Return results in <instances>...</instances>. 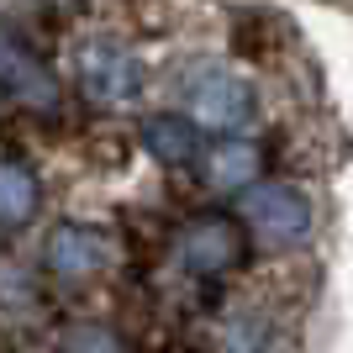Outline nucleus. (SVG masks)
Masks as SVG:
<instances>
[{
    "label": "nucleus",
    "instance_id": "0eeeda50",
    "mask_svg": "<svg viewBox=\"0 0 353 353\" xmlns=\"http://www.w3.org/2000/svg\"><path fill=\"white\" fill-rule=\"evenodd\" d=\"M206 179H211V190H248L253 179H259V148H253V143H237V137L227 132V143L211 148Z\"/></svg>",
    "mask_w": 353,
    "mask_h": 353
},
{
    "label": "nucleus",
    "instance_id": "20e7f679",
    "mask_svg": "<svg viewBox=\"0 0 353 353\" xmlns=\"http://www.w3.org/2000/svg\"><path fill=\"white\" fill-rule=\"evenodd\" d=\"M79 90H85V101H95V105H121L143 90V63H137L132 53L111 48V43H95V48H85V59H79Z\"/></svg>",
    "mask_w": 353,
    "mask_h": 353
},
{
    "label": "nucleus",
    "instance_id": "423d86ee",
    "mask_svg": "<svg viewBox=\"0 0 353 353\" xmlns=\"http://www.w3.org/2000/svg\"><path fill=\"white\" fill-rule=\"evenodd\" d=\"M137 143H143L159 163H174V169H179V163L201 159V121L163 111V117H148L143 127H137Z\"/></svg>",
    "mask_w": 353,
    "mask_h": 353
},
{
    "label": "nucleus",
    "instance_id": "f03ea898",
    "mask_svg": "<svg viewBox=\"0 0 353 353\" xmlns=\"http://www.w3.org/2000/svg\"><path fill=\"white\" fill-rule=\"evenodd\" d=\"M243 221L248 232H259L264 243H295L311 232V201L301 185L285 179H253L243 190Z\"/></svg>",
    "mask_w": 353,
    "mask_h": 353
},
{
    "label": "nucleus",
    "instance_id": "6e6552de",
    "mask_svg": "<svg viewBox=\"0 0 353 353\" xmlns=\"http://www.w3.org/2000/svg\"><path fill=\"white\" fill-rule=\"evenodd\" d=\"M37 201H43V185L27 163L0 159V227H21V221L37 216Z\"/></svg>",
    "mask_w": 353,
    "mask_h": 353
},
{
    "label": "nucleus",
    "instance_id": "9d476101",
    "mask_svg": "<svg viewBox=\"0 0 353 353\" xmlns=\"http://www.w3.org/2000/svg\"><path fill=\"white\" fill-rule=\"evenodd\" d=\"M63 353H127V343L105 322H79L69 338H63Z\"/></svg>",
    "mask_w": 353,
    "mask_h": 353
},
{
    "label": "nucleus",
    "instance_id": "f257e3e1",
    "mask_svg": "<svg viewBox=\"0 0 353 353\" xmlns=\"http://www.w3.org/2000/svg\"><path fill=\"white\" fill-rule=\"evenodd\" d=\"M185 111L211 132H237L253 121V85L232 69H195L185 79Z\"/></svg>",
    "mask_w": 353,
    "mask_h": 353
},
{
    "label": "nucleus",
    "instance_id": "1a4fd4ad",
    "mask_svg": "<svg viewBox=\"0 0 353 353\" xmlns=\"http://www.w3.org/2000/svg\"><path fill=\"white\" fill-rule=\"evenodd\" d=\"M0 79H6V85H11L27 105H53V101H59L53 74H48L37 59H27L21 48H6V43H0Z\"/></svg>",
    "mask_w": 353,
    "mask_h": 353
},
{
    "label": "nucleus",
    "instance_id": "39448f33",
    "mask_svg": "<svg viewBox=\"0 0 353 353\" xmlns=\"http://www.w3.org/2000/svg\"><path fill=\"white\" fill-rule=\"evenodd\" d=\"M105 259H111V243L105 232L85 227V221H59L43 243V264L59 274V280H85V274H101Z\"/></svg>",
    "mask_w": 353,
    "mask_h": 353
},
{
    "label": "nucleus",
    "instance_id": "7ed1b4c3",
    "mask_svg": "<svg viewBox=\"0 0 353 353\" xmlns=\"http://www.w3.org/2000/svg\"><path fill=\"white\" fill-rule=\"evenodd\" d=\"M243 227H248V221H243ZM243 227H237V216H221V211L195 216L190 227H185V237H179V259H185V269L201 274V280L227 274V269L243 259Z\"/></svg>",
    "mask_w": 353,
    "mask_h": 353
}]
</instances>
